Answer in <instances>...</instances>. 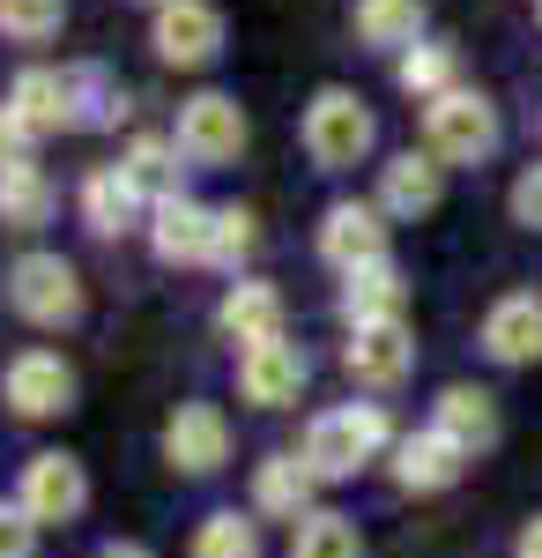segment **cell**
I'll return each instance as SVG.
<instances>
[{"label": "cell", "mask_w": 542, "mask_h": 558, "mask_svg": "<svg viewBox=\"0 0 542 558\" xmlns=\"http://www.w3.org/2000/svg\"><path fill=\"white\" fill-rule=\"evenodd\" d=\"M15 507L38 521V529H67V521H83V507H89V470L75 454L45 447V454H30L23 476H15Z\"/></svg>", "instance_id": "8"}, {"label": "cell", "mask_w": 542, "mask_h": 558, "mask_svg": "<svg viewBox=\"0 0 542 558\" xmlns=\"http://www.w3.org/2000/svg\"><path fill=\"white\" fill-rule=\"evenodd\" d=\"M535 23H542V0H535Z\"/></svg>", "instance_id": "38"}, {"label": "cell", "mask_w": 542, "mask_h": 558, "mask_svg": "<svg viewBox=\"0 0 542 558\" xmlns=\"http://www.w3.org/2000/svg\"><path fill=\"white\" fill-rule=\"evenodd\" d=\"M0 105H8V112H15L30 134H38V142H45V134H67V128H75V105H67V68H23V75L8 83V97H0Z\"/></svg>", "instance_id": "21"}, {"label": "cell", "mask_w": 542, "mask_h": 558, "mask_svg": "<svg viewBox=\"0 0 542 558\" xmlns=\"http://www.w3.org/2000/svg\"><path fill=\"white\" fill-rule=\"evenodd\" d=\"M30 149H38V134L23 128L8 105H0V172H15V165H30Z\"/></svg>", "instance_id": "34"}, {"label": "cell", "mask_w": 542, "mask_h": 558, "mask_svg": "<svg viewBox=\"0 0 542 558\" xmlns=\"http://www.w3.org/2000/svg\"><path fill=\"white\" fill-rule=\"evenodd\" d=\"M252 246H260V216L238 209V202H223V209H215V268L238 276V268L252 260Z\"/></svg>", "instance_id": "31"}, {"label": "cell", "mask_w": 542, "mask_h": 558, "mask_svg": "<svg viewBox=\"0 0 542 558\" xmlns=\"http://www.w3.org/2000/svg\"><path fill=\"white\" fill-rule=\"evenodd\" d=\"M334 313L349 320V328H372V320H409V276H402V260H365V268H349L342 276V299Z\"/></svg>", "instance_id": "16"}, {"label": "cell", "mask_w": 542, "mask_h": 558, "mask_svg": "<svg viewBox=\"0 0 542 558\" xmlns=\"http://www.w3.org/2000/svg\"><path fill=\"white\" fill-rule=\"evenodd\" d=\"M75 395H83V380H75V365L60 357V350H15L8 365H0V402H8V417H23V425H45V417H67L75 410Z\"/></svg>", "instance_id": "6"}, {"label": "cell", "mask_w": 542, "mask_h": 558, "mask_svg": "<svg viewBox=\"0 0 542 558\" xmlns=\"http://www.w3.org/2000/svg\"><path fill=\"white\" fill-rule=\"evenodd\" d=\"M312 380V357L283 336V343H252L238 350V395H246L252 410H291L297 395Z\"/></svg>", "instance_id": "14"}, {"label": "cell", "mask_w": 542, "mask_h": 558, "mask_svg": "<svg viewBox=\"0 0 542 558\" xmlns=\"http://www.w3.org/2000/svg\"><path fill=\"white\" fill-rule=\"evenodd\" d=\"M186 558H260V521L238 507H209L186 536Z\"/></svg>", "instance_id": "28"}, {"label": "cell", "mask_w": 542, "mask_h": 558, "mask_svg": "<svg viewBox=\"0 0 542 558\" xmlns=\"http://www.w3.org/2000/svg\"><path fill=\"white\" fill-rule=\"evenodd\" d=\"M171 142H178L186 172H231L252 142V120L231 89H194L178 105V120H171Z\"/></svg>", "instance_id": "5"}, {"label": "cell", "mask_w": 542, "mask_h": 558, "mask_svg": "<svg viewBox=\"0 0 542 558\" xmlns=\"http://www.w3.org/2000/svg\"><path fill=\"white\" fill-rule=\"evenodd\" d=\"M431 432H446L468 462L491 454V447H498V395H491V387H468V380L446 387V395L431 402Z\"/></svg>", "instance_id": "20"}, {"label": "cell", "mask_w": 542, "mask_h": 558, "mask_svg": "<svg viewBox=\"0 0 542 558\" xmlns=\"http://www.w3.org/2000/svg\"><path fill=\"white\" fill-rule=\"evenodd\" d=\"M67 105H75V128H120L126 112H134V97L126 83L104 68V60H67Z\"/></svg>", "instance_id": "23"}, {"label": "cell", "mask_w": 542, "mask_h": 558, "mask_svg": "<svg viewBox=\"0 0 542 558\" xmlns=\"http://www.w3.org/2000/svg\"><path fill=\"white\" fill-rule=\"evenodd\" d=\"M379 149V112L357 97V89H312V105H305V157L320 165V172H357V165H372Z\"/></svg>", "instance_id": "3"}, {"label": "cell", "mask_w": 542, "mask_h": 558, "mask_svg": "<svg viewBox=\"0 0 542 558\" xmlns=\"http://www.w3.org/2000/svg\"><path fill=\"white\" fill-rule=\"evenodd\" d=\"M0 299H8L15 320H30L38 336H67V328L89 313V291H83V276H75V260H67V254H45V246H30V254L8 260Z\"/></svg>", "instance_id": "2"}, {"label": "cell", "mask_w": 542, "mask_h": 558, "mask_svg": "<svg viewBox=\"0 0 542 558\" xmlns=\"http://www.w3.org/2000/svg\"><path fill=\"white\" fill-rule=\"evenodd\" d=\"M483 357L491 365H535L542 357V291H505L483 313Z\"/></svg>", "instance_id": "19"}, {"label": "cell", "mask_w": 542, "mask_h": 558, "mask_svg": "<svg viewBox=\"0 0 542 558\" xmlns=\"http://www.w3.org/2000/svg\"><path fill=\"white\" fill-rule=\"evenodd\" d=\"M357 45H372V52H409L423 45V0H357Z\"/></svg>", "instance_id": "25"}, {"label": "cell", "mask_w": 542, "mask_h": 558, "mask_svg": "<svg viewBox=\"0 0 542 558\" xmlns=\"http://www.w3.org/2000/svg\"><path fill=\"white\" fill-rule=\"evenodd\" d=\"M513 558H542V514L528 521V529H520V536H513Z\"/></svg>", "instance_id": "35"}, {"label": "cell", "mask_w": 542, "mask_h": 558, "mask_svg": "<svg viewBox=\"0 0 542 558\" xmlns=\"http://www.w3.org/2000/svg\"><path fill=\"white\" fill-rule=\"evenodd\" d=\"M97 558H157V551H149V544H134V536H120V544H104Z\"/></svg>", "instance_id": "36"}, {"label": "cell", "mask_w": 542, "mask_h": 558, "mask_svg": "<svg viewBox=\"0 0 542 558\" xmlns=\"http://www.w3.org/2000/svg\"><path fill=\"white\" fill-rule=\"evenodd\" d=\"M149 254L164 260V268H215V209L209 202H194V194H171L149 209Z\"/></svg>", "instance_id": "10"}, {"label": "cell", "mask_w": 542, "mask_h": 558, "mask_svg": "<svg viewBox=\"0 0 542 558\" xmlns=\"http://www.w3.org/2000/svg\"><path fill=\"white\" fill-rule=\"evenodd\" d=\"M312 484L320 476L305 470L297 454H260L252 462V514L260 521H305L312 514Z\"/></svg>", "instance_id": "22"}, {"label": "cell", "mask_w": 542, "mask_h": 558, "mask_svg": "<svg viewBox=\"0 0 542 558\" xmlns=\"http://www.w3.org/2000/svg\"><path fill=\"white\" fill-rule=\"evenodd\" d=\"M164 462L178 476H215L231 462V417L215 402H178L164 425Z\"/></svg>", "instance_id": "12"}, {"label": "cell", "mask_w": 542, "mask_h": 558, "mask_svg": "<svg viewBox=\"0 0 542 558\" xmlns=\"http://www.w3.org/2000/svg\"><path fill=\"white\" fill-rule=\"evenodd\" d=\"M0 558H38V521L23 514L15 499L0 507Z\"/></svg>", "instance_id": "33"}, {"label": "cell", "mask_w": 542, "mask_h": 558, "mask_svg": "<svg viewBox=\"0 0 542 558\" xmlns=\"http://www.w3.org/2000/svg\"><path fill=\"white\" fill-rule=\"evenodd\" d=\"M394 417H386V402H342V410H320L305 439H297V462L320 476V484H342V476H357L365 462L379 454H394Z\"/></svg>", "instance_id": "1"}, {"label": "cell", "mask_w": 542, "mask_h": 558, "mask_svg": "<svg viewBox=\"0 0 542 558\" xmlns=\"http://www.w3.org/2000/svg\"><path fill=\"white\" fill-rule=\"evenodd\" d=\"M283 320H291V305H283V291H275V283H260V276H238V283L215 299V328H223L238 350L283 343Z\"/></svg>", "instance_id": "17"}, {"label": "cell", "mask_w": 542, "mask_h": 558, "mask_svg": "<svg viewBox=\"0 0 542 558\" xmlns=\"http://www.w3.org/2000/svg\"><path fill=\"white\" fill-rule=\"evenodd\" d=\"M75 209H83V223L97 239H126V231H149V209H157V202L134 186L126 165H97V172L83 179V194H75Z\"/></svg>", "instance_id": "15"}, {"label": "cell", "mask_w": 542, "mask_h": 558, "mask_svg": "<svg viewBox=\"0 0 542 558\" xmlns=\"http://www.w3.org/2000/svg\"><path fill=\"white\" fill-rule=\"evenodd\" d=\"M394 83H402V97L431 105V97L460 89V52H454L446 38H423V45H409V52L394 60Z\"/></svg>", "instance_id": "26"}, {"label": "cell", "mask_w": 542, "mask_h": 558, "mask_svg": "<svg viewBox=\"0 0 542 558\" xmlns=\"http://www.w3.org/2000/svg\"><path fill=\"white\" fill-rule=\"evenodd\" d=\"M52 209H60V186L45 179V165L0 172V231H45Z\"/></svg>", "instance_id": "24"}, {"label": "cell", "mask_w": 542, "mask_h": 558, "mask_svg": "<svg viewBox=\"0 0 542 558\" xmlns=\"http://www.w3.org/2000/svg\"><path fill=\"white\" fill-rule=\"evenodd\" d=\"M141 8H149V15H157V8H164V0H141Z\"/></svg>", "instance_id": "37"}, {"label": "cell", "mask_w": 542, "mask_h": 558, "mask_svg": "<svg viewBox=\"0 0 542 558\" xmlns=\"http://www.w3.org/2000/svg\"><path fill=\"white\" fill-rule=\"evenodd\" d=\"M386 239H394V216L379 209V202H357V194H342L320 209V260L328 268H365V260H386Z\"/></svg>", "instance_id": "9"}, {"label": "cell", "mask_w": 542, "mask_h": 558, "mask_svg": "<svg viewBox=\"0 0 542 558\" xmlns=\"http://www.w3.org/2000/svg\"><path fill=\"white\" fill-rule=\"evenodd\" d=\"M120 165L134 172V186L149 194V202H171V194H186L178 179H186V157H178V142L171 134H134L120 149Z\"/></svg>", "instance_id": "27"}, {"label": "cell", "mask_w": 542, "mask_h": 558, "mask_svg": "<svg viewBox=\"0 0 542 558\" xmlns=\"http://www.w3.org/2000/svg\"><path fill=\"white\" fill-rule=\"evenodd\" d=\"M291 558H365V529L334 507H312L305 521H291Z\"/></svg>", "instance_id": "29"}, {"label": "cell", "mask_w": 542, "mask_h": 558, "mask_svg": "<svg viewBox=\"0 0 542 558\" xmlns=\"http://www.w3.org/2000/svg\"><path fill=\"white\" fill-rule=\"evenodd\" d=\"M386 470H394V484L402 492H417V499H431V492H446V484H460V470H468V454H460L446 432H402L394 439V454H386Z\"/></svg>", "instance_id": "18"}, {"label": "cell", "mask_w": 542, "mask_h": 558, "mask_svg": "<svg viewBox=\"0 0 542 558\" xmlns=\"http://www.w3.org/2000/svg\"><path fill=\"white\" fill-rule=\"evenodd\" d=\"M67 31V0H0V38L8 45H52Z\"/></svg>", "instance_id": "30"}, {"label": "cell", "mask_w": 542, "mask_h": 558, "mask_svg": "<svg viewBox=\"0 0 542 558\" xmlns=\"http://www.w3.org/2000/svg\"><path fill=\"white\" fill-rule=\"evenodd\" d=\"M379 209L394 216V223H423V216L446 202V165L431 157V149H394L386 165H379Z\"/></svg>", "instance_id": "13"}, {"label": "cell", "mask_w": 542, "mask_h": 558, "mask_svg": "<svg viewBox=\"0 0 542 558\" xmlns=\"http://www.w3.org/2000/svg\"><path fill=\"white\" fill-rule=\"evenodd\" d=\"M342 373L357 387H402L417 373V336H409V320H372V328H349V343H342Z\"/></svg>", "instance_id": "11"}, {"label": "cell", "mask_w": 542, "mask_h": 558, "mask_svg": "<svg viewBox=\"0 0 542 558\" xmlns=\"http://www.w3.org/2000/svg\"><path fill=\"white\" fill-rule=\"evenodd\" d=\"M505 209H513V223H520V231H542V165H520L513 194H505Z\"/></svg>", "instance_id": "32"}, {"label": "cell", "mask_w": 542, "mask_h": 558, "mask_svg": "<svg viewBox=\"0 0 542 558\" xmlns=\"http://www.w3.org/2000/svg\"><path fill=\"white\" fill-rule=\"evenodd\" d=\"M223 45H231V23H223L215 0H164V8L149 15V52H157L164 68H178V75L215 68Z\"/></svg>", "instance_id": "7"}, {"label": "cell", "mask_w": 542, "mask_h": 558, "mask_svg": "<svg viewBox=\"0 0 542 558\" xmlns=\"http://www.w3.org/2000/svg\"><path fill=\"white\" fill-rule=\"evenodd\" d=\"M498 142H505V120H498V105L483 97V89H446V97H431L423 105V149L454 172V165H491L498 157Z\"/></svg>", "instance_id": "4"}]
</instances>
